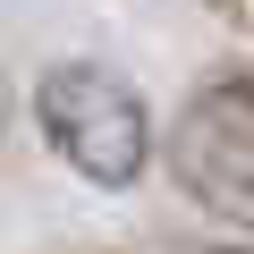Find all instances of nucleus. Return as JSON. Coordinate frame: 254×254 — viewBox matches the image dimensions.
Segmentation results:
<instances>
[{
	"label": "nucleus",
	"instance_id": "obj_1",
	"mask_svg": "<svg viewBox=\"0 0 254 254\" xmlns=\"http://www.w3.org/2000/svg\"><path fill=\"white\" fill-rule=\"evenodd\" d=\"M170 170L203 212L254 220V85H212V93H195L178 110Z\"/></svg>",
	"mask_w": 254,
	"mask_h": 254
},
{
	"label": "nucleus",
	"instance_id": "obj_2",
	"mask_svg": "<svg viewBox=\"0 0 254 254\" xmlns=\"http://www.w3.org/2000/svg\"><path fill=\"white\" fill-rule=\"evenodd\" d=\"M43 136L85 178L119 187V178H136V161H144V110H136V93H127L119 76H102V68H60L43 85Z\"/></svg>",
	"mask_w": 254,
	"mask_h": 254
}]
</instances>
